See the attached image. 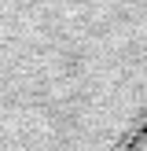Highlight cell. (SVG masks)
Masks as SVG:
<instances>
[{"label":"cell","instance_id":"cell-2","mask_svg":"<svg viewBox=\"0 0 147 151\" xmlns=\"http://www.w3.org/2000/svg\"><path fill=\"white\" fill-rule=\"evenodd\" d=\"M125 151H147V129H143V133H140V137H136V140H132V144H129V147H125Z\"/></svg>","mask_w":147,"mask_h":151},{"label":"cell","instance_id":"cell-1","mask_svg":"<svg viewBox=\"0 0 147 151\" xmlns=\"http://www.w3.org/2000/svg\"><path fill=\"white\" fill-rule=\"evenodd\" d=\"M147 129V0H0V151H125Z\"/></svg>","mask_w":147,"mask_h":151}]
</instances>
